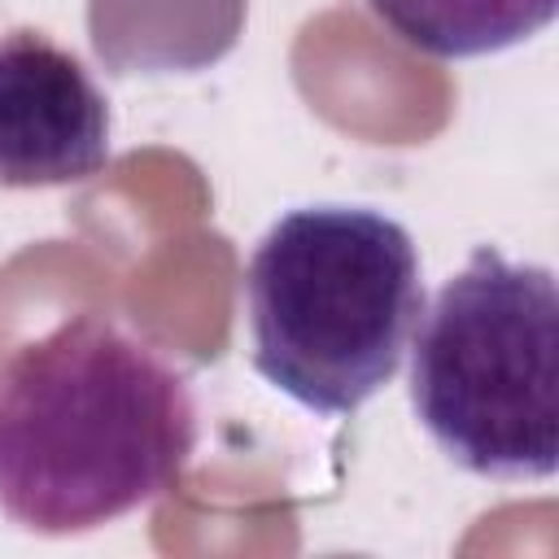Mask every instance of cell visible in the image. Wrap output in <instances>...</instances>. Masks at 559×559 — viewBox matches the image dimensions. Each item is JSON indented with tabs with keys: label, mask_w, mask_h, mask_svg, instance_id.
<instances>
[{
	"label": "cell",
	"mask_w": 559,
	"mask_h": 559,
	"mask_svg": "<svg viewBox=\"0 0 559 559\" xmlns=\"http://www.w3.org/2000/svg\"><path fill=\"white\" fill-rule=\"evenodd\" d=\"M109 162V100L44 31L0 35V183L57 188Z\"/></svg>",
	"instance_id": "4"
},
{
	"label": "cell",
	"mask_w": 559,
	"mask_h": 559,
	"mask_svg": "<svg viewBox=\"0 0 559 559\" xmlns=\"http://www.w3.org/2000/svg\"><path fill=\"white\" fill-rule=\"evenodd\" d=\"M411 406L445 459L489 480L559 467V288L480 245L441 284L411 349Z\"/></svg>",
	"instance_id": "3"
},
{
	"label": "cell",
	"mask_w": 559,
	"mask_h": 559,
	"mask_svg": "<svg viewBox=\"0 0 559 559\" xmlns=\"http://www.w3.org/2000/svg\"><path fill=\"white\" fill-rule=\"evenodd\" d=\"M253 371L319 415H354L402 367L424 314L419 249L367 205L280 214L245 271Z\"/></svg>",
	"instance_id": "2"
},
{
	"label": "cell",
	"mask_w": 559,
	"mask_h": 559,
	"mask_svg": "<svg viewBox=\"0 0 559 559\" xmlns=\"http://www.w3.org/2000/svg\"><path fill=\"white\" fill-rule=\"evenodd\" d=\"M192 450L188 376L100 314L0 367V511L31 533H87L162 498Z\"/></svg>",
	"instance_id": "1"
},
{
	"label": "cell",
	"mask_w": 559,
	"mask_h": 559,
	"mask_svg": "<svg viewBox=\"0 0 559 559\" xmlns=\"http://www.w3.org/2000/svg\"><path fill=\"white\" fill-rule=\"evenodd\" d=\"M411 48L432 57H489L546 31L559 0H367Z\"/></svg>",
	"instance_id": "5"
}]
</instances>
